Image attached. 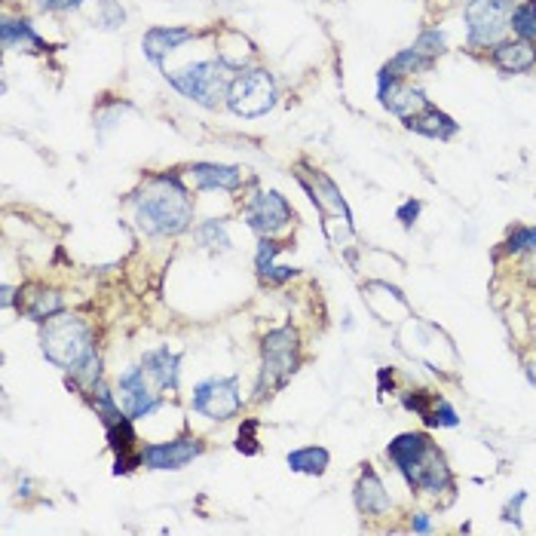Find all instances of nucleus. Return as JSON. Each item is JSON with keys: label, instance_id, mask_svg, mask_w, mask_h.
<instances>
[{"label": "nucleus", "instance_id": "c85d7f7f", "mask_svg": "<svg viewBox=\"0 0 536 536\" xmlns=\"http://www.w3.org/2000/svg\"><path fill=\"white\" fill-rule=\"evenodd\" d=\"M414 50L423 53L426 59H438V56L448 50V37H445L442 28H426V31H420V37L414 40Z\"/></svg>", "mask_w": 536, "mask_h": 536}, {"label": "nucleus", "instance_id": "9b49d317", "mask_svg": "<svg viewBox=\"0 0 536 536\" xmlns=\"http://www.w3.org/2000/svg\"><path fill=\"white\" fill-rule=\"evenodd\" d=\"M203 454V442L200 438H175V442H163V445H148L141 454L144 466L148 469H160V472H175L190 466Z\"/></svg>", "mask_w": 536, "mask_h": 536}, {"label": "nucleus", "instance_id": "7ed1b4c3", "mask_svg": "<svg viewBox=\"0 0 536 536\" xmlns=\"http://www.w3.org/2000/svg\"><path fill=\"white\" fill-rule=\"evenodd\" d=\"M301 365V344H298V331L291 325L273 328L261 340V377H258V399L282 389L291 374Z\"/></svg>", "mask_w": 536, "mask_h": 536}, {"label": "nucleus", "instance_id": "a211bd4d", "mask_svg": "<svg viewBox=\"0 0 536 536\" xmlns=\"http://www.w3.org/2000/svg\"><path fill=\"white\" fill-rule=\"evenodd\" d=\"M405 408L408 411H414V414H420L426 423H432V426H448V429H454V426H460V417H457V411L445 402V399H438V396H432V393H405Z\"/></svg>", "mask_w": 536, "mask_h": 536}, {"label": "nucleus", "instance_id": "ea45409f", "mask_svg": "<svg viewBox=\"0 0 536 536\" xmlns=\"http://www.w3.org/2000/svg\"><path fill=\"white\" fill-rule=\"evenodd\" d=\"M527 270H533V279H536V261H533V264H530Z\"/></svg>", "mask_w": 536, "mask_h": 536}, {"label": "nucleus", "instance_id": "2f4dec72", "mask_svg": "<svg viewBox=\"0 0 536 536\" xmlns=\"http://www.w3.org/2000/svg\"><path fill=\"white\" fill-rule=\"evenodd\" d=\"M420 212H423V203H420V200H408V203H402V206H399L396 218L402 221V227H405V230H411V227L417 224Z\"/></svg>", "mask_w": 536, "mask_h": 536}, {"label": "nucleus", "instance_id": "58836bf2", "mask_svg": "<svg viewBox=\"0 0 536 536\" xmlns=\"http://www.w3.org/2000/svg\"><path fill=\"white\" fill-rule=\"evenodd\" d=\"M10 304H13V288L4 285V307H10Z\"/></svg>", "mask_w": 536, "mask_h": 536}, {"label": "nucleus", "instance_id": "f704fd0d", "mask_svg": "<svg viewBox=\"0 0 536 536\" xmlns=\"http://www.w3.org/2000/svg\"><path fill=\"white\" fill-rule=\"evenodd\" d=\"M123 111H129V105H126V102H117V105H111V108H102L99 114H95V123H99L102 129L117 126V120H120V114H123Z\"/></svg>", "mask_w": 536, "mask_h": 536}, {"label": "nucleus", "instance_id": "f257e3e1", "mask_svg": "<svg viewBox=\"0 0 536 536\" xmlns=\"http://www.w3.org/2000/svg\"><path fill=\"white\" fill-rule=\"evenodd\" d=\"M135 221L148 236H178L193 221V203L184 181L172 172L154 175L144 184L135 200Z\"/></svg>", "mask_w": 536, "mask_h": 536}, {"label": "nucleus", "instance_id": "1a4fd4ad", "mask_svg": "<svg viewBox=\"0 0 536 536\" xmlns=\"http://www.w3.org/2000/svg\"><path fill=\"white\" fill-rule=\"evenodd\" d=\"M377 99L389 114H396L402 120H408L411 114H417L429 105L426 92L420 86H411L402 77H393L386 71H377Z\"/></svg>", "mask_w": 536, "mask_h": 536}, {"label": "nucleus", "instance_id": "4be33fe9", "mask_svg": "<svg viewBox=\"0 0 536 536\" xmlns=\"http://www.w3.org/2000/svg\"><path fill=\"white\" fill-rule=\"evenodd\" d=\"M190 178L200 190H236L242 184V169L224 163H193Z\"/></svg>", "mask_w": 536, "mask_h": 536}, {"label": "nucleus", "instance_id": "39448f33", "mask_svg": "<svg viewBox=\"0 0 536 536\" xmlns=\"http://www.w3.org/2000/svg\"><path fill=\"white\" fill-rule=\"evenodd\" d=\"M276 99H279L276 80L264 68H242L227 89V108L246 120L270 114L276 108Z\"/></svg>", "mask_w": 536, "mask_h": 536}, {"label": "nucleus", "instance_id": "c756f323", "mask_svg": "<svg viewBox=\"0 0 536 536\" xmlns=\"http://www.w3.org/2000/svg\"><path fill=\"white\" fill-rule=\"evenodd\" d=\"M506 252H536V227H515L506 239Z\"/></svg>", "mask_w": 536, "mask_h": 536}, {"label": "nucleus", "instance_id": "72a5a7b5", "mask_svg": "<svg viewBox=\"0 0 536 536\" xmlns=\"http://www.w3.org/2000/svg\"><path fill=\"white\" fill-rule=\"evenodd\" d=\"M527 503V491H518L506 506H503V521H512L515 527H521V506Z\"/></svg>", "mask_w": 536, "mask_h": 536}, {"label": "nucleus", "instance_id": "393cba45", "mask_svg": "<svg viewBox=\"0 0 536 536\" xmlns=\"http://www.w3.org/2000/svg\"><path fill=\"white\" fill-rule=\"evenodd\" d=\"M285 463H288L291 472H298V475H322V472L328 469V463H331V454H328L325 448L310 445V448L291 451Z\"/></svg>", "mask_w": 536, "mask_h": 536}, {"label": "nucleus", "instance_id": "9d476101", "mask_svg": "<svg viewBox=\"0 0 536 536\" xmlns=\"http://www.w3.org/2000/svg\"><path fill=\"white\" fill-rule=\"evenodd\" d=\"M148 371L144 368H126L120 374V405L123 411L132 417V420H141V417H151L163 402L157 393H151V386H148Z\"/></svg>", "mask_w": 536, "mask_h": 536}, {"label": "nucleus", "instance_id": "aec40b11", "mask_svg": "<svg viewBox=\"0 0 536 536\" xmlns=\"http://www.w3.org/2000/svg\"><path fill=\"white\" fill-rule=\"evenodd\" d=\"M0 37H4V46L7 50H16V53H46L50 50V43H46L34 25L28 19H4V25H0Z\"/></svg>", "mask_w": 536, "mask_h": 536}, {"label": "nucleus", "instance_id": "20e7f679", "mask_svg": "<svg viewBox=\"0 0 536 536\" xmlns=\"http://www.w3.org/2000/svg\"><path fill=\"white\" fill-rule=\"evenodd\" d=\"M166 80L172 83V89L184 95V99L215 111L221 102H227V89L233 77L221 59H203V62L184 65L178 71H166Z\"/></svg>", "mask_w": 536, "mask_h": 536}, {"label": "nucleus", "instance_id": "f3484780", "mask_svg": "<svg viewBox=\"0 0 536 536\" xmlns=\"http://www.w3.org/2000/svg\"><path fill=\"white\" fill-rule=\"evenodd\" d=\"M432 448V438L426 435V432H402V435H396L393 442H389V448H386V457L396 463V469L402 472V475H408L420 460H423V454Z\"/></svg>", "mask_w": 536, "mask_h": 536}, {"label": "nucleus", "instance_id": "cd10ccee", "mask_svg": "<svg viewBox=\"0 0 536 536\" xmlns=\"http://www.w3.org/2000/svg\"><path fill=\"white\" fill-rule=\"evenodd\" d=\"M197 242L203 249H212V252H227L230 249V236H227V224L224 221H203L197 230H193Z\"/></svg>", "mask_w": 536, "mask_h": 536}, {"label": "nucleus", "instance_id": "ddd939ff", "mask_svg": "<svg viewBox=\"0 0 536 536\" xmlns=\"http://www.w3.org/2000/svg\"><path fill=\"white\" fill-rule=\"evenodd\" d=\"M405 481H408V487L411 491H426V494H442V491H451V484H454V478H451V469H448V460H445V454L438 451L435 445L423 454V460L405 475Z\"/></svg>", "mask_w": 536, "mask_h": 536}, {"label": "nucleus", "instance_id": "4c0bfd02", "mask_svg": "<svg viewBox=\"0 0 536 536\" xmlns=\"http://www.w3.org/2000/svg\"><path fill=\"white\" fill-rule=\"evenodd\" d=\"M524 374H527V380L536 386V362H527V368H524Z\"/></svg>", "mask_w": 536, "mask_h": 536}, {"label": "nucleus", "instance_id": "412c9836", "mask_svg": "<svg viewBox=\"0 0 536 536\" xmlns=\"http://www.w3.org/2000/svg\"><path fill=\"white\" fill-rule=\"evenodd\" d=\"M353 497H356V506H359L362 515H383V512L389 509V494H386V487H383L380 475H377L371 466L362 469Z\"/></svg>", "mask_w": 536, "mask_h": 536}, {"label": "nucleus", "instance_id": "5701e85b", "mask_svg": "<svg viewBox=\"0 0 536 536\" xmlns=\"http://www.w3.org/2000/svg\"><path fill=\"white\" fill-rule=\"evenodd\" d=\"M279 252H282V246H279L276 239L261 236L258 255H255V267H258L261 279H267V282H273V285H282V282H288L291 276H298L295 267H279V264H276V255H279Z\"/></svg>", "mask_w": 536, "mask_h": 536}, {"label": "nucleus", "instance_id": "e433bc0d", "mask_svg": "<svg viewBox=\"0 0 536 536\" xmlns=\"http://www.w3.org/2000/svg\"><path fill=\"white\" fill-rule=\"evenodd\" d=\"M411 530H414V533H432V524H429V515H423V512H417V515H414V521H411Z\"/></svg>", "mask_w": 536, "mask_h": 536}, {"label": "nucleus", "instance_id": "b1692460", "mask_svg": "<svg viewBox=\"0 0 536 536\" xmlns=\"http://www.w3.org/2000/svg\"><path fill=\"white\" fill-rule=\"evenodd\" d=\"M34 288V295H28V288L22 291L25 295V304H19L31 319H37V322H46L50 316H56V313H62V295L59 291H50V288H40V285H31Z\"/></svg>", "mask_w": 536, "mask_h": 536}, {"label": "nucleus", "instance_id": "f8f14e48", "mask_svg": "<svg viewBox=\"0 0 536 536\" xmlns=\"http://www.w3.org/2000/svg\"><path fill=\"white\" fill-rule=\"evenodd\" d=\"M307 172H310V178H307L304 172H298V181H301V187L310 193L313 206H316V209H322L325 215L344 218V224H347V227H353V212H350L347 200L340 197V187H337V184H334L325 172H319V169H307Z\"/></svg>", "mask_w": 536, "mask_h": 536}, {"label": "nucleus", "instance_id": "a878e982", "mask_svg": "<svg viewBox=\"0 0 536 536\" xmlns=\"http://www.w3.org/2000/svg\"><path fill=\"white\" fill-rule=\"evenodd\" d=\"M432 65H435V59H426L423 53H417V50H414V46H408V50L396 53V56L389 59L380 71H386V74H393V77L408 80L411 74H423V71H429Z\"/></svg>", "mask_w": 536, "mask_h": 536}, {"label": "nucleus", "instance_id": "f03ea898", "mask_svg": "<svg viewBox=\"0 0 536 536\" xmlns=\"http://www.w3.org/2000/svg\"><path fill=\"white\" fill-rule=\"evenodd\" d=\"M40 350L56 368L74 374L86 359L95 356L92 331L83 319L71 313H56L40 325Z\"/></svg>", "mask_w": 536, "mask_h": 536}, {"label": "nucleus", "instance_id": "0eeeda50", "mask_svg": "<svg viewBox=\"0 0 536 536\" xmlns=\"http://www.w3.org/2000/svg\"><path fill=\"white\" fill-rule=\"evenodd\" d=\"M190 408L209 417V420H230L242 411V393H239V380L236 377H209L203 383L193 386V399Z\"/></svg>", "mask_w": 536, "mask_h": 536}, {"label": "nucleus", "instance_id": "423d86ee", "mask_svg": "<svg viewBox=\"0 0 536 536\" xmlns=\"http://www.w3.org/2000/svg\"><path fill=\"white\" fill-rule=\"evenodd\" d=\"M512 0H466L463 22H466V43L472 50H491L509 31Z\"/></svg>", "mask_w": 536, "mask_h": 536}, {"label": "nucleus", "instance_id": "c9c22d12", "mask_svg": "<svg viewBox=\"0 0 536 536\" xmlns=\"http://www.w3.org/2000/svg\"><path fill=\"white\" fill-rule=\"evenodd\" d=\"M83 4H86V0H37V7L43 13H68V10H77Z\"/></svg>", "mask_w": 536, "mask_h": 536}, {"label": "nucleus", "instance_id": "7c9ffc66", "mask_svg": "<svg viewBox=\"0 0 536 536\" xmlns=\"http://www.w3.org/2000/svg\"><path fill=\"white\" fill-rule=\"evenodd\" d=\"M123 19H126V13L117 0H102V16H99L102 28H117V25H123Z\"/></svg>", "mask_w": 536, "mask_h": 536}, {"label": "nucleus", "instance_id": "6e6552de", "mask_svg": "<svg viewBox=\"0 0 536 536\" xmlns=\"http://www.w3.org/2000/svg\"><path fill=\"white\" fill-rule=\"evenodd\" d=\"M246 221L255 233L261 236H276L282 233L291 221H295V209L288 206V200L279 190H261L258 197L246 209Z\"/></svg>", "mask_w": 536, "mask_h": 536}, {"label": "nucleus", "instance_id": "6ab92c4d", "mask_svg": "<svg viewBox=\"0 0 536 536\" xmlns=\"http://www.w3.org/2000/svg\"><path fill=\"white\" fill-rule=\"evenodd\" d=\"M141 368L148 371V377H154V383L160 389H178V377H181V356L172 353L169 347H157L148 350L141 359Z\"/></svg>", "mask_w": 536, "mask_h": 536}, {"label": "nucleus", "instance_id": "2eb2a0df", "mask_svg": "<svg viewBox=\"0 0 536 536\" xmlns=\"http://www.w3.org/2000/svg\"><path fill=\"white\" fill-rule=\"evenodd\" d=\"M193 37H197V31H193V28H175V25L166 28V25H157L151 31H144L141 50H144V56H148L154 65H163V59L169 53H175L178 46H184Z\"/></svg>", "mask_w": 536, "mask_h": 536}, {"label": "nucleus", "instance_id": "bb28decb", "mask_svg": "<svg viewBox=\"0 0 536 536\" xmlns=\"http://www.w3.org/2000/svg\"><path fill=\"white\" fill-rule=\"evenodd\" d=\"M509 28L515 31V37L536 46V0H521V4L512 7Z\"/></svg>", "mask_w": 536, "mask_h": 536}, {"label": "nucleus", "instance_id": "dca6fc26", "mask_svg": "<svg viewBox=\"0 0 536 536\" xmlns=\"http://www.w3.org/2000/svg\"><path fill=\"white\" fill-rule=\"evenodd\" d=\"M405 126H408L411 132H417V135H423V138H435V141H451V138L460 132V123H457L451 114L438 111L432 102H429L423 111L411 114V117L405 120Z\"/></svg>", "mask_w": 536, "mask_h": 536}, {"label": "nucleus", "instance_id": "473e14b6", "mask_svg": "<svg viewBox=\"0 0 536 536\" xmlns=\"http://www.w3.org/2000/svg\"><path fill=\"white\" fill-rule=\"evenodd\" d=\"M255 429H258V423H255V420H249L246 426L239 429V442H236V448H239L242 454H258V445H255Z\"/></svg>", "mask_w": 536, "mask_h": 536}, {"label": "nucleus", "instance_id": "4468645a", "mask_svg": "<svg viewBox=\"0 0 536 536\" xmlns=\"http://www.w3.org/2000/svg\"><path fill=\"white\" fill-rule=\"evenodd\" d=\"M491 65L500 74H527L536 68V46L515 37V40H500L491 46Z\"/></svg>", "mask_w": 536, "mask_h": 536}]
</instances>
